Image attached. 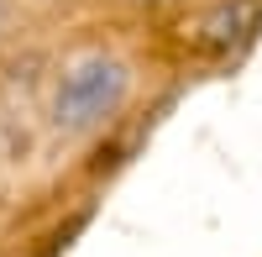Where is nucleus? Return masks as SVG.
<instances>
[{
	"label": "nucleus",
	"instance_id": "obj_1",
	"mask_svg": "<svg viewBox=\"0 0 262 257\" xmlns=\"http://www.w3.org/2000/svg\"><path fill=\"white\" fill-rule=\"evenodd\" d=\"M126 90H131V69L116 53H84L58 79L53 121L63 126V132H95V126H105L121 111Z\"/></svg>",
	"mask_w": 262,
	"mask_h": 257
},
{
	"label": "nucleus",
	"instance_id": "obj_2",
	"mask_svg": "<svg viewBox=\"0 0 262 257\" xmlns=\"http://www.w3.org/2000/svg\"><path fill=\"white\" fill-rule=\"evenodd\" d=\"M262 21V0H215V6L194 21V42L210 53H226L236 42H247Z\"/></svg>",
	"mask_w": 262,
	"mask_h": 257
}]
</instances>
